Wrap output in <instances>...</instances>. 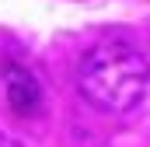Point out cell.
<instances>
[{
    "label": "cell",
    "mask_w": 150,
    "mask_h": 147,
    "mask_svg": "<svg viewBox=\"0 0 150 147\" xmlns=\"http://www.w3.org/2000/svg\"><path fill=\"white\" fill-rule=\"evenodd\" d=\"M147 84H150V63L143 60V53H136L126 42L94 46L77 70L80 95L105 112L133 109L143 98Z\"/></svg>",
    "instance_id": "1"
},
{
    "label": "cell",
    "mask_w": 150,
    "mask_h": 147,
    "mask_svg": "<svg viewBox=\"0 0 150 147\" xmlns=\"http://www.w3.org/2000/svg\"><path fill=\"white\" fill-rule=\"evenodd\" d=\"M0 102L7 105V112L32 119L42 109V84L35 81V74L21 63H4L0 67Z\"/></svg>",
    "instance_id": "2"
}]
</instances>
